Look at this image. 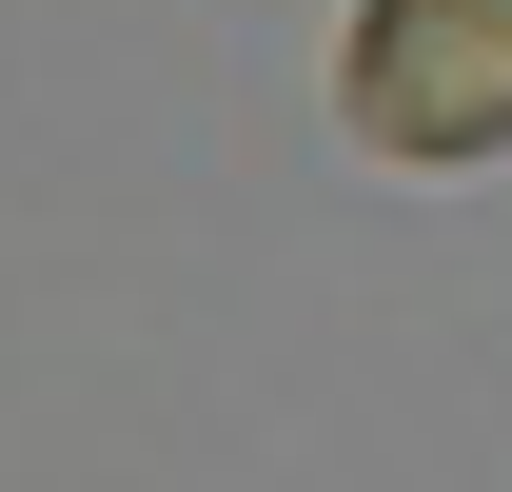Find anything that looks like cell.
Segmentation results:
<instances>
[{
	"label": "cell",
	"mask_w": 512,
	"mask_h": 492,
	"mask_svg": "<svg viewBox=\"0 0 512 492\" xmlns=\"http://www.w3.org/2000/svg\"><path fill=\"white\" fill-rule=\"evenodd\" d=\"M335 119L453 178V158H512V0H355L335 40Z\"/></svg>",
	"instance_id": "1"
}]
</instances>
